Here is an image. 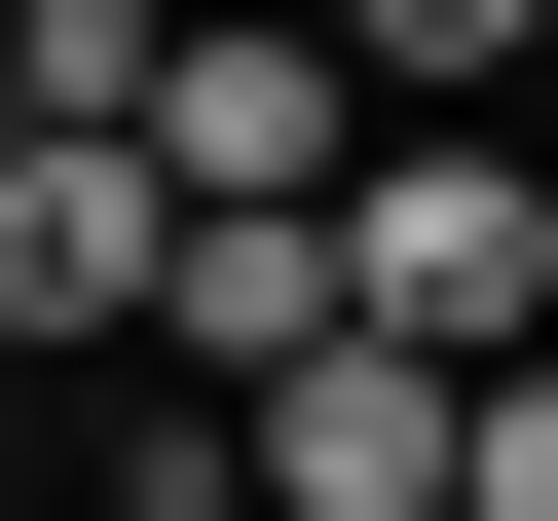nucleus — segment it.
<instances>
[{
    "label": "nucleus",
    "mask_w": 558,
    "mask_h": 521,
    "mask_svg": "<svg viewBox=\"0 0 558 521\" xmlns=\"http://www.w3.org/2000/svg\"><path fill=\"white\" fill-rule=\"evenodd\" d=\"M336 336H410V373H521V336H558V186H521V112H373V186H336Z\"/></svg>",
    "instance_id": "obj_1"
},
{
    "label": "nucleus",
    "mask_w": 558,
    "mask_h": 521,
    "mask_svg": "<svg viewBox=\"0 0 558 521\" xmlns=\"http://www.w3.org/2000/svg\"><path fill=\"white\" fill-rule=\"evenodd\" d=\"M149 186H186V223H336V186H373L336 0H149Z\"/></svg>",
    "instance_id": "obj_2"
},
{
    "label": "nucleus",
    "mask_w": 558,
    "mask_h": 521,
    "mask_svg": "<svg viewBox=\"0 0 558 521\" xmlns=\"http://www.w3.org/2000/svg\"><path fill=\"white\" fill-rule=\"evenodd\" d=\"M149 260H186L149 112H0V373H112V336H149Z\"/></svg>",
    "instance_id": "obj_3"
},
{
    "label": "nucleus",
    "mask_w": 558,
    "mask_h": 521,
    "mask_svg": "<svg viewBox=\"0 0 558 521\" xmlns=\"http://www.w3.org/2000/svg\"><path fill=\"white\" fill-rule=\"evenodd\" d=\"M447 410H484V373H410V336H299V373H260V521H447Z\"/></svg>",
    "instance_id": "obj_4"
},
{
    "label": "nucleus",
    "mask_w": 558,
    "mask_h": 521,
    "mask_svg": "<svg viewBox=\"0 0 558 521\" xmlns=\"http://www.w3.org/2000/svg\"><path fill=\"white\" fill-rule=\"evenodd\" d=\"M336 75H373V112H521V75H558V0H336Z\"/></svg>",
    "instance_id": "obj_5"
},
{
    "label": "nucleus",
    "mask_w": 558,
    "mask_h": 521,
    "mask_svg": "<svg viewBox=\"0 0 558 521\" xmlns=\"http://www.w3.org/2000/svg\"><path fill=\"white\" fill-rule=\"evenodd\" d=\"M447 521H558V336H521V373L447 410Z\"/></svg>",
    "instance_id": "obj_6"
}]
</instances>
